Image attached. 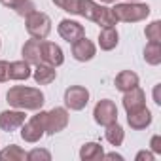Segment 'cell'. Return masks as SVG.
I'll use <instances>...</instances> for the list:
<instances>
[{"instance_id": "6da1fadb", "label": "cell", "mask_w": 161, "mask_h": 161, "mask_svg": "<svg viewBox=\"0 0 161 161\" xmlns=\"http://www.w3.org/2000/svg\"><path fill=\"white\" fill-rule=\"evenodd\" d=\"M61 8L72 15H82L101 27H114L118 23L114 12L110 8H104L93 0H63Z\"/></svg>"}, {"instance_id": "7a4b0ae2", "label": "cell", "mask_w": 161, "mask_h": 161, "mask_svg": "<svg viewBox=\"0 0 161 161\" xmlns=\"http://www.w3.org/2000/svg\"><path fill=\"white\" fill-rule=\"evenodd\" d=\"M8 104L17 110H40L44 106V93L36 87L15 86L6 95Z\"/></svg>"}, {"instance_id": "3957f363", "label": "cell", "mask_w": 161, "mask_h": 161, "mask_svg": "<svg viewBox=\"0 0 161 161\" xmlns=\"http://www.w3.org/2000/svg\"><path fill=\"white\" fill-rule=\"evenodd\" d=\"M112 12H114L118 21L136 23V21H142L150 15V6L138 4V2H123V4H116L112 8Z\"/></svg>"}, {"instance_id": "277c9868", "label": "cell", "mask_w": 161, "mask_h": 161, "mask_svg": "<svg viewBox=\"0 0 161 161\" xmlns=\"http://www.w3.org/2000/svg\"><path fill=\"white\" fill-rule=\"evenodd\" d=\"M27 31L32 38H38V40H44L47 38V34L51 32V19L47 14L44 12H32L27 15Z\"/></svg>"}, {"instance_id": "5b68a950", "label": "cell", "mask_w": 161, "mask_h": 161, "mask_svg": "<svg viewBox=\"0 0 161 161\" xmlns=\"http://www.w3.org/2000/svg\"><path fill=\"white\" fill-rule=\"evenodd\" d=\"M46 135V112H38L21 125V138L25 142H38Z\"/></svg>"}, {"instance_id": "8992f818", "label": "cell", "mask_w": 161, "mask_h": 161, "mask_svg": "<svg viewBox=\"0 0 161 161\" xmlns=\"http://www.w3.org/2000/svg\"><path fill=\"white\" fill-rule=\"evenodd\" d=\"M93 118L99 125H110L114 121H118V108L112 101L108 99H103L95 104V110H93Z\"/></svg>"}, {"instance_id": "52a82bcc", "label": "cell", "mask_w": 161, "mask_h": 161, "mask_svg": "<svg viewBox=\"0 0 161 161\" xmlns=\"http://www.w3.org/2000/svg\"><path fill=\"white\" fill-rule=\"evenodd\" d=\"M89 103V91L82 86H72L64 91V104L70 110H84Z\"/></svg>"}, {"instance_id": "ba28073f", "label": "cell", "mask_w": 161, "mask_h": 161, "mask_svg": "<svg viewBox=\"0 0 161 161\" xmlns=\"http://www.w3.org/2000/svg\"><path fill=\"white\" fill-rule=\"evenodd\" d=\"M68 125V112L61 106H55L53 110L46 112V133L47 135H55L59 131H63Z\"/></svg>"}, {"instance_id": "9c48e42d", "label": "cell", "mask_w": 161, "mask_h": 161, "mask_svg": "<svg viewBox=\"0 0 161 161\" xmlns=\"http://www.w3.org/2000/svg\"><path fill=\"white\" fill-rule=\"evenodd\" d=\"M25 119H27V116L23 110H4L0 114V129L6 133H12V131L19 129L25 123Z\"/></svg>"}, {"instance_id": "30bf717a", "label": "cell", "mask_w": 161, "mask_h": 161, "mask_svg": "<svg viewBox=\"0 0 161 161\" xmlns=\"http://www.w3.org/2000/svg\"><path fill=\"white\" fill-rule=\"evenodd\" d=\"M59 34H61V38L63 40H66L68 44H74L76 40H80L82 36H86V31H84V27L80 25V23H76V21H70V19H63L61 23H59Z\"/></svg>"}, {"instance_id": "8fae6325", "label": "cell", "mask_w": 161, "mask_h": 161, "mask_svg": "<svg viewBox=\"0 0 161 161\" xmlns=\"http://www.w3.org/2000/svg\"><path fill=\"white\" fill-rule=\"evenodd\" d=\"M95 53H97L95 44H93L91 40H87L86 36H82L80 40H76V42L72 44V55H74L76 61H82V63L91 61V59L95 57Z\"/></svg>"}, {"instance_id": "7c38bea8", "label": "cell", "mask_w": 161, "mask_h": 161, "mask_svg": "<svg viewBox=\"0 0 161 161\" xmlns=\"http://www.w3.org/2000/svg\"><path fill=\"white\" fill-rule=\"evenodd\" d=\"M42 63L46 64H51V66H61L64 63V55H63V49L53 44V42H44L42 40Z\"/></svg>"}, {"instance_id": "4fadbf2b", "label": "cell", "mask_w": 161, "mask_h": 161, "mask_svg": "<svg viewBox=\"0 0 161 161\" xmlns=\"http://www.w3.org/2000/svg\"><path fill=\"white\" fill-rule=\"evenodd\" d=\"M144 106H146V95H144V91L138 86L135 89H131V91H125V95H123V108H125L127 114L135 112V110H140Z\"/></svg>"}, {"instance_id": "5bb4252c", "label": "cell", "mask_w": 161, "mask_h": 161, "mask_svg": "<svg viewBox=\"0 0 161 161\" xmlns=\"http://www.w3.org/2000/svg\"><path fill=\"white\" fill-rule=\"evenodd\" d=\"M23 61H27L29 64H40L42 63V40L32 38L23 46Z\"/></svg>"}, {"instance_id": "9a60e30c", "label": "cell", "mask_w": 161, "mask_h": 161, "mask_svg": "<svg viewBox=\"0 0 161 161\" xmlns=\"http://www.w3.org/2000/svg\"><path fill=\"white\" fill-rule=\"evenodd\" d=\"M127 123H129L133 129H136V131L146 129V127L152 123V112H150L146 106L140 108V110L129 112V114H127Z\"/></svg>"}, {"instance_id": "2e32d148", "label": "cell", "mask_w": 161, "mask_h": 161, "mask_svg": "<svg viewBox=\"0 0 161 161\" xmlns=\"http://www.w3.org/2000/svg\"><path fill=\"white\" fill-rule=\"evenodd\" d=\"M32 76H34V82H36V84L47 86V84H51L53 80L57 78V70H55V66H51V64L40 63V64H36Z\"/></svg>"}, {"instance_id": "e0dca14e", "label": "cell", "mask_w": 161, "mask_h": 161, "mask_svg": "<svg viewBox=\"0 0 161 161\" xmlns=\"http://www.w3.org/2000/svg\"><path fill=\"white\" fill-rule=\"evenodd\" d=\"M138 86V76L133 72V70H123L116 76V87L119 91H131Z\"/></svg>"}, {"instance_id": "ac0fdd59", "label": "cell", "mask_w": 161, "mask_h": 161, "mask_svg": "<svg viewBox=\"0 0 161 161\" xmlns=\"http://www.w3.org/2000/svg\"><path fill=\"white\" fill-rule=\"evenodd\" d=\"M118 31L114 27H103V31L99 32V46L104 51H110L118 46Z\"/></svg>"}, {"instance_id": "d6986e66", "label": "cell", "mask_w": 161, "mask_h": 161, "mask_svg": "<svg viewBox=\"0 0 161 161\" xmlns=\"http://www.w3.org/2000/svg\"><path fill=\"white\" fill-rule=\"evenodd\" d=\"M104 153L103 146L97 144V142H87L82 146V150H80V159L82 161H95V159H101Z\"/></svg>"}, {"instance_id": "ffe728a7", "label": "cell", "mask_w": 161, "mask_h": 161, "mask_svg": "<svg viewBox=\"0 0 161 161\" xmlns=\"http://www.w3.org/2000/svg\"><path fill=\"white\" fill-rule=\"evenodd\" d=\"M31 74H32V70L27 61L10 63V78L12 80H27V78H31Z\"/></svg>"}, {"instance_id": "44dd1931", "label": "cell", "mask_w": 161, "mask_h": 161, "mask_svg": "<svg viewBox=\"0 0 161 161\" xmlns=\"http://www.w3.org/2000/svg\"><path fill=\"white\" fill-rule=\"evenodd\" d=\"M104 136H106V140H108L112 146H121V142H123V138H125V133H123L121 125H119L118 121H114V123L106 125Z\"/></svg>"}, {"instance_id": "7402d4cb", "label": "cell", "mask_w": 161, "mask_h": 161, "mask_svg": "<svg viewBox=\"0 0 161 161\" xmlns=\"http://www.w3.org/2000/svg\"><path fill=\"white\" fill-rule=\"evenodd\" d=\"M144 59L150 64H159L161 63V42H150L144 47Z\"/></svg>"}, {"instance_id": "603a6c76", "label": "cell", "mask_w": 161, "mask_h": 161, "mask_svg": "<svg viewBox=\"0 0 161 161\" xmlns=\"http://www.w3.org/2000/svg\"><path fill=\"white\" fill-rule=\"evenodd\" d=\"M25 159H27V153L15 144H12L0 152V161H25Z\"/></svg>"}, {"instance_id": "cb8c5ba5", "label": "cell", "mask_w": 161, "mask_h": 161, "mask_svg": "<svg viewBox=\"0 0 161 161\" xmlns=\"http://www.w3.org/2000/svg\"><path fill=\"white\" fill-rule=\"evenodd\" d=\"M146 38L150 42H161V23L153 21L146 27Z\"/></svg>"}, {"instance_id": "d4e9b609", "label": "cell", "mask_w": 161, "mask_h": 161, "mask_svg": "<svg viewBox=\"0 0 161 161\" xmlns=\"http://www.w3.org/2000/svg\"><path fill=\"white\" fill-rule=\"evenodd\" d=\"M27 159L29 161H38V159H44V161H49L51 159V153L47 152V150H32V152H29L27 153Z\"/></svg>"}, {"instance_id": "484cf974", "label": "cell", "mask_w": 161, "mask_h": 161, "mask_svg": "<svg viewBox=\"0 0 161 161\" xmlns=\"http://www.w3.org/2000/svg\"><path fill=\"white\" fill-rule=\"evenodd\" d=\"M10 80V63L0 61V82H8Z\"/></svg>"}, {"instance_id": "4316f807", "label": "cell", "mask_w": 161, "mask_h": 161, "mask_svg": "<svg viewBox=\"0 0 161 161\" xmlns=\"http://www.w3.org/2000/svg\"><path fill=\"white\" fill-rule=\"evenodd\" d=\"M34 10H36V8H34V4L31 2V0H27V2L17 10V14H19V15H23V17H27V15H29V14H32Z\"/></svg>"}, {"instance_id": "83f0119b", "label": "cell", "mask_w": 161, "mask_h": 161, "mask_svg": "<svg viewBox=\"0 0 161 161\" xmlns=\"http://www.w3.org/2000/svg\"><path fill=\"white\" fill-rule=\"evenodd\" d=\"M0 2H2L6 8H12V10H15V12H17V10L27 2V0H0Z\"/></svg>"}, {"instance_id": "f1b7e54d", "label": "cell", "mask_w": 161, "mask_h": 161, "mask_svg": "<svg viewBox=\"0 0 161 161\" xmlns=\"http://www.w3.org/2000/svg\"><path fill=\"white\" fill-rule=\"evenodd\" d=\"M150 146H152V152H153V153H161V136H159V135L152 136Z\"/></svg>"}, {"instance_id": "f546056e", "label": "cell", "mask_w": 161, "mask_h": 161, "mask_svg": "<svg viewBox=\"0 0 161 161\" xmlns=\"http://www.w3.org/2000/svg\"><path fill=\"white\" fill-rule=\"evenodd\" d=\"M153 161V153L152 152H146V150H142V152H138L136 153V161Z\"/></svg>"}, {"instance_id": "4dcf8cb0", "label": "cell", "mask_w": 161, "mask_h": 161, "mask_svg": "<svg viewBox=\"0 0 161 161\" xmlns=\"http://www.w3.org/2000/svg\"><path fill=\"white\" fill-rule=\"evenodd\" d=\"M161 84H157L155 87H153V103L157 104V106H161Z\"/></svg>"}, {"instance_id": "1f68e13d", "label": "cell", "mask_w": 161, "mask_h": 161, "mask_svg": "<svg viewBox=\"0 0 161 161\" xmlns=\"http://www.w3.org/2000/svg\"><path fill=\"white\" fill-rule=\"evenodd\" d=\"M103 157H108V159H118V161H123V155L112 152V153H103Z\"/></svg>"}, {"instance_id": "d6a6232c", "label": "cell", "mask_w": 161, "mask_h": 161, "mask_svg": "<svg viewBox=\"0 0 161 161\" xmlns=\"http://www.w3.org/2000/svg\"><path fill=\"white\" fill-rule=\"evenodd\" d=\"M51 2H53L55 6H59V8H61V2H63V0H51Z\"/></svg>"}, {"instance_id": "836d02e7", "label": "cell", "mask_w": 161, "mask_h": 161, "mask_svg": "<svg viewBox=\"0 0 161 161\" xmlns=\"http://www.w3.org/2000/svg\"><path fill=\"white\" fill-rule=\"evenodd\" d=\"M101 2H106V4H112V2H116V0H101Z\"/></svg>"}, {"instance_id": "e575fe53", "label": "cell", "mask_w": 161, "mask_h": 161, "mask_svg": "<svg viewBox=\"0 0 161 161\" xmlns=\"http://www.w3.org/2000/svg\"><path fill=\"white\" fill-rule=\"evenodd\" d=\"M127 2H138V0H127Z\"/></svg>"}, {"instance_id": "d590c367", "label": "cell", "mask_w": 161, "mask_h": 161, "mask_svg": "<svg viewBox=\"0 0 161 161\" xmlns=\"http://www.w3.org/2000/svg\"><path fill=\"white\" fill-rule=\"evenodd\" d=\"M0 46H2V44H0Z\"/></svg>"}]
</instances>
